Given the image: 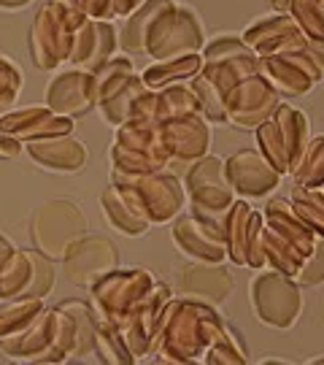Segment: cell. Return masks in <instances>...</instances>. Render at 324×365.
I'll list each match as a JSON object with an SVG mask.
<instances>
[{"label":"cell","mask_w":324,"mask_h":365,"mask_svg":"<svg viewBox=\"0 0 324 365\" xmlns=\"http://www.w3.org/2000/svg\"><path fill=\"white\" fill-rule=\"evenodd\" d=\"M278 106H281L278 92L273 90L259 73H254V76L241 78L233 90L227 92L224 114H227V122L254 130L278 111Z\"/></svg>","instance_id":"8fae6325"},{"label":"cell","mask_w":324,"mask_h":365,"mask_svg":"<svg viewBox=\"0 0 324 365\" xmlns=\"http://www.w3.org/2000/svg\"><path fill=\"white\" fill-rule=\"evenodd\" d=\"M90 16L65 11L63 6H57L49 0L38 14L30 30V54L33 63L41 71H54L68 63L70 54V43H73V33L84 25Z\"/></svg>","instance_id":"8992f818"},{"label":"cell","mask_w":324,"mask_h":365,"mask_svg":"<svg viewBox=\"0 0 324 365\" xmlns=\"http://www.w3.org/2000/svg\"><path fill=\"white\" fill-rule=\"evenodd\" d=\"M43 309V303L38 298H19V300H9V306L0 309V341L11 339L19 330H25L36 314Z\"/></svg>","instance_id":"83f0119b"},{"label":"cell","mask_w":324,"mask_h":365,"mask_svg":"<svg viewBox=\"0 0 324 365\" xmlns=\"http://www.w3.org/2000/svg\"><path fill=\"white\" fill-rule=\"evenodd\" d=\"M30 255V265H33V274H30V284L25 289V298H38L43 300L54 289V265L46 255L41 252H27Z\"/></svg>","instance_id":"4dcf8cb0"},{"label":"cell","mask_w":324,"mask_h":365,"mask_svg":"<svg viewBox=\"0 0 324 365\" xmlns=\"http://www.w3.org/2000/svg\"><path fill=\"white\" fill-rule=\"evenodd\" d=\"M157 276L132 268V271H108L92 284V309L100 319H108L114 325H122L130 314L141 306L146 295L155 289Z\"/></svg>","instance_id":"52a82bcc"},{"label":"cell","mask_w":324,"mask_h":365,"mask_svg":"<svg viewBox=\"0 0 324 365\" xmlns=\"http://www.w3.org/2000/svg\"><path fill=\"white\" fill-rule=\"evenodd\" d=\"M30 0H0V9L6 11H16V9H25Z\"/></svg>","instance_id":"8d00e7d4"},{"label":"cell","mask_w":324,"mask_h":365,"mask_svg":"<svg viewBox=\"0 0 324 365\" xmlns=\"http://www.w3.org/2000/svg\"><path fill=\"white\" fill-rule=\"evenodd\" d=\"M268 3L276 14H286V9H289V0H268Z\"/></svg>","instance_id":"74e56055"},{"label":"cell","mask_w":324,"mask_h":365,"mask_svg":"<svg viewBox=\"0 0 324 365\" xmlns=\"http://www.w3.org/2000/svg\"><path fill=\"white\" fill-rule=\"evenodd\" d=\"M173 241L187 257L203 262H224L227 260V241L224 230L216 225L197 220V217H179L173 222Z\"/></svg>","instance_id":"ac0fdd59"},{"label":"cell","mask_w":324,"mask_h":365,"mask_svg":"<svg viewBox=\"0 0 324 365\" xmlns=\"http://www.w3.org/2000/svg\"><path fill=\"white\" fill-rule=\"evenodd\" d=\"M0 130L9 133L19 144L41 141V138H54V135H70L73 119L54 114L49 106H27L16 108L0 117Z\"/></svg>","instance_id":"2e32d148"},{"label":"cell","mask_w":324,"mask_h":365,"mask_svg":"<svg viewBox=\"0 0 324 365\" xmlns=\"http://www.w3.org/2000/svg\"><path fill=\"white\" fill-rule=\"evenodd\" d=\"M162 130V144L168 149V170L184 173L194 160L208 152L211 133H208L206 117L203 114H187V117H173L160 122Z\"/></svg>","instance_id":"7c38bea8"},{"label":"cell","mask_w":324,"mask_h":365,"mask_svg":"<svg viewBox=\"0 0 324 365\" xmlns=\"http://www.w3.org/2000/svg\"><path fill=\"white\" fill-rule=\"evenodd\" d=\"M114 49H117V30H114V25L100 22V19H87L73 33V43H70V54H68L65 66L95 71V68L103 66L105 60H111Z\"/></svg>","instance_id":"44dd1931"},{"label":"cell","mask_w":324,"mask_h":365,"mask_svg":"<svg viewBox=\"0 0 324 365\" xmlns=\"http://www.w3.org/2000/svg\"><path fill=\"white\" fill-rule=\"evenodd\" d=\"M295 173V182L298 187L313 190V187H322L324 184V135L313 138L311 144L305 146V152L300 157Z\"/></svg>","instance_id":"f1b7e54d"},{"label":"cell","mask_w":324,"mask_h":365,"mask_svg":"<svg viewBox=\"0 0 324 365\" xmlns=\"http://www.w3.org/2000/svg\"><path fill=\"white\" fill-rule=\"evenodd\" d=\"M251 306L257 319H262L268 327H286L295 325V319L303 312V298H300V284L292 276L281 271H268L251 279Z\"/></svg>","instance_id":"30bf717a"},{"label":"cell","mask_w":324,"mask_h":365,"mask_svg":"<svg viewBox=\"0 0 324 365\" xmlns=\"http://www.w3.org/2000/svg\"><path fill=\"white\" fill-rule=\"evenodd\" d=\"M224 325L214 306L197 300H170L162 336L157 344V360L162 363H192L203 360V349L211 346L216 330Z\"/></svg>","instance_id":"6da1fadb"},{"label":"cell","mask_w":324,"mask_h":365,"mask_svg":"<svg viewBox=\"0 0 324 365\" xmlns=\"http://www.w3.org/2000/svg\"><path fill=\"white\" fill-rule=\"evenodd\" d=\"M257 146L259 155L281 176L292 173L308 146V117L298 108L281 103L278 111L257 128Z\"/></svg>","instance_id":"5b68a950"},{"label":"cell","mask_w":324,"mask_h":365,"mask_svg":"<svg viewBox=\"0 0 324 365\" xmlns=\"http://www.w3.org/2000/svg\"><path fill=\"white\" fill-rule=\"evenodd\" d=\"M19 90H22V73L9 57H0V117L14 108Z\"/></svg>","instance_id":"d6a6232c"},{"label":"cell","mask_w":324,"mask_h":365,"mask_svg":"<svg viewBox=\"0 0 324 365\" xmlns=\"http://www.w3.org/2000/svg\"><path fill=\"white\" fill-rule=\"evenodd\" d=\"M244 43L257 57H273V54L295 52V49L308 46V41L303 38V33L295 25V19L286 16V14H273V16L257 19L244 33Z\"/></svg>","instance_id":"e0dca14e"},{"label":"cell","mask_w":324,"mask_h":365,"mask_svg":"<svg viewBox=\"0 0 324 365\" xmlns=\"http://www.w3.org/2000/svg\"><path fill=\"white\" fill-rule=\"evenodd\" d=\"M298 284H319L324 282V238H319L313 249L308 252V257L303 260L298 276H295Z\"/></svg>","instance_id":"836d02e7"},{"label":"cell","mask_w":324,"mask_h":365,"mask_svg":"<svg viewBox=\"0 0 324 365\" xmlns=\"http://www.w3.org/2000/svg\"><path fill=\"white\" fill-rule=\"evenodd\" d=\"M27 155L33 157V163H38L43 168L57 170V173H76L87 163V144H81L73 135H54V138H41L25 144Z\"/></svg>","instance_id":"7402d4cb"},{"label":"cell","mask_w":324,"mask_h":365,"mask_svg":"<svg viewBox=\"0 0 324 365\" xmlns=\"http://www.w3.org/2000/svg\"><path fill=\"white\" fill-rule=\"evenodd\" d=\"M224 176H227L230 190L235 195H265V192L276 190V184L281 182V173L259 152H251V149H244L238 155L227 157Z\"/></svg>","instance_id":"d6986e66"},{"label":"cell","mask_w":324,"mask_h":365,"mask_svg":"<svg viewBox=\"0 0 324 365\" xmlns=\"http://www.w3.org/2000/svg\"><path fill=\"white\" fill-rule=\"evenodd\" d=\"M87 233V217L73 200H46L30 220V238L36 252L49 260H63L73 241Z\"/></svg>","instance_id":"ba28073f"},{"label":"cell","mask_w":324,"mask_h":365,"mask_svg":"<svg viewBox=\"0 0 324 365\" xmlns=\"http://www.w3.org/2000/svg\"><path fill=\"white\" fill-rule=\"evenodd\" d=\"M100 206H103L105 222H111L119 233L141 235L149 230V222L138 217V211L130 206V200L119 192L117 187H108L100 195Z\"/></svg>","instance_id":"d4e9b609"},{"label":"cell","mask_w":324,"mask_h":365,"mask_svg":"<svg viewBox=\"0 0 324 365\" xmlns=\"http://www.w3.org/2000/svg\"><path fill=\"white\" fill-rule=\"evenodd\" d=\"M114 187L130 200L138 217L149 225H165L176 220L184 206V187L176 173L160 170L146 176H125L114 173Z\"/></svg>","instance_id":"277c9868"},{"label":"cell","mask_w":324,"mask_h":365,"mask_svg":"<svg viewBox=\"0 0 324 365\" xmlns=\"http://www.w3.org/2000/svg\"><path fill=\"white\" fill-rule=\"evenodd\" d=\"M203 68V57L197 54H184V57H173V60H157L155 66L146 68L143 73V84L149 90H162V87H170V84H182V81H189L200 73Z\"/></svg>","instance_id":"cb8c5ba5"},{"label":"cell","mask_w":324,"mask_h":365,"mask_svg":"<svg viewBox=\"0 0 324 365\" xmlns=\"http://www.w3.org/2000/svg\"><path fill=\"white\" fill-rule=\"evenodd\" d=\"M168 0H146L141 9H135V11L127 16V25L122 30V49L130 54H143V36H146V30L152 25V19L157 16V11L165 6Z\"/></svg>","instance_id":"4316f807"},{"label":"cell","mask_w":324,"mask_h":365,"mask_svg":"<svg viewBox=\"0 0 324 365\" xmlns=\"http://www.w3.org/2000/svg\"><path fill=\"white\" fill-rule=\"evenodd\" d=\"M46 106L60 117H81L90 108H95V81L92 71L84 68H70L49 84L46 92Z\"/></svg>","instance_id":"ffe728a7"},{"label":"cell","mask_w":324,"mask_h":365,"mask_svg":"<svg viewBox=\"0 0 324 365\" xmlns=\"http://www.w3.org/2000/svg\"><path fill=\"white\" fill-rule=\"evenodd\" d=\"M208 349H211V354L203 357L206 363H246V354H244L241 341L235 339V333L227 325H221L216 330V336H214Z\"/></svg>","instance_id":"1f68e13d"},{"label":"cell","mask_w":324,"mask_h":365,"mask_svg":"<svg viewBox=\"0 0 324 365\" xmlns=\"http://www.w3.org/2000/svg\"><path fill=\"white\" fill-rule=\"evenodd\" d=\"M259 76L278 95H286V98L305 95L324 76V52L313 46H303L295 52L259 57Z\"/></svg>","instance_id":"9c48e42d"},{"label":"cell","mask_w":324,"mask_h":365,"mask_svg":"<svg viewBox=\"0 0 324 365\" xmlns=\"http://www.w3.org/2000/svg\"><path fill=\"white\" fill-rule=\"evenodd\" d=\"M19 152H22V144L16 138H11L9 133L0 130V160H14Z\"/></svg>","instance_id":"e575fe53"},{"label":"cell","mask_w":324,"mask_h":365,"mask_svg":"<svg viewBox=\"0 0 324 365\" xmlns=\"http://www.w3.org/2000/svg\"><path fill=\"white\" fill-rule=\"evenodd\" d=\"M30 255L16 249L14 244L0 249V303L25 298V289L30 284Z\"/></svg>","instance_id":"603a6c76"},{"label":"cell","mask_w":324,"mask_h":365,"mask_svg":"<svg viewBox=\"0 0 324 365\" xmlns=\"http://www.w3.org/2000/svg\"><path fill=\"white\" fill-rule=\"evenodd\" d=\"M114 173L125 176H146L168 170V149L162 144V130L157 119H127L117 128V138L111 144Z\"/></svg>","instance_id":"7a4b0ae2"},{"label":"cell","mask_w":324,"mask_h":365,"mask_svg":"<svg viewBox=\"0 0 324 365\" xmlns=\"http://www.w3.org/2000/svg\"><path fill=\"white\" fill-rule=\"evenodd\" d=\"M311 363H324V357H313Z\"/></svg>","instance_id":"60d3db41"},{"label":"cell","mask_w":324,"mask_h":365,"mask_svg":"<svg viewBox=\"0 0 324 365\" xmlns=\"http://www.w3.org/2000/svg\"><path fill=\"white\" fill-rule=\"evenodd\" d=\"M224 241H227V257L235 265H249V268L265 265L262 214L254 211L244 200H235L233 209L224 217Z\"/></svg>","instance_id":"4fadbf2b"},{"label":"cell","mask_w":324,"mask_h":365,"mask_svg":"<svg viewBox=\"0 0 324 365\" xmlns=\"http://www.w3.org/2000/svg\"><path fill=\"white\" fill-rule=\"evenodd\" d=\"M206 43L200 16L176 0H168L143 36V54L152 60H173L184 54H197Z\"/></svg>","instance_id":"3957f363"},{"label":"cell","mask_w":324,"mask_h":365,"mask_svg":"<svg viewBox=\"0 0 324 365\" xmlns=\"http://www.w3.org/2000/svg\"><path fill=\"white\" fill-rule=\"evenodd\" d=\"M322 197H324V190H322Z\"/></svg>","instance_id":"b9f144b4"},{"label":"cell","mask_w":324,"mask_h":365,"mask_svg":"<svg viewBox=\"0 0 324 365\" xmlns=\"http://www.w3.org/2000/svg\"><path fill=\"white\" fill-rule=\"evenodd\" d=\"M9 244H11V241H9V235H3V233H0V249H3V247H9Z\"/></svg>","instance_id":"ab89813d"},{"label":"cell","mask_w":324,"mask_h":365,"mask_svg":"<svg viewBox=\"0 0 324 365\" xmlns=\"http://www.w3.org/2000/svg\"><path fill=\"white\" fill-rule=\"evenodd\" d=\"M146 0H114V14L117 16H130L135 9H141Z\"/></svg>","instance_id":"d590c367"},{"label":"cell","mask_w":324,"mask_h":365,"mask_svg":"<svg viewBox=\"0 0 324 365\" xmlns=\"http://www.w3.org/2000/svg\"><path fill=\"white\" fill-rule=\"evenodd\" d=\"M262 363H292V360H284V357H265Z\"/></svg>","instance_id":"f35d334b"},{"label":"cell","mask_w":324,"mask_h":365,"mask_svg":"<svg viewBox=\"0 0 324 365\" xmlns=\"http://www.w3.org/2000/svg\"><path fill=\"white\" fill-rule=\"evenodd\" d=\"M119 252L105 235H81L65 252V276L78 287H92L100 276L117 268Z\"/></svg>","instance_id":"5bb4252c"},{"label":"cell","mask_w":324,"mask_h":365,"mask_svg":"<svg viewBox=\"0 0 324 365\" xmlns=\"http://www.w3.org/2000/svg\"><path fill=\"white\" fill-rule=\"evenodd\" d=\"M170 289L179 298L219 306L221 300L233 292V274L227 268H221V262L192 260L182 268H176Z\"/></svg>","instance_id":"9a60e30c"},{"label":"cell","mask_w":324,"mask_h":365,"mask_svg":"<svg viewBox=\"0 0 324 365\" xmlns=\"http://www.w3.org/2000/svg\"><path fill=\"white\" fill-rule=\"evenodd\" d=\"M289 200H292L295 211L300 214V220L305 222L313 233H319L324 238V197H322V192H313V190L298 187Z\"/></svg>","instance_id":"f546056e"},{"label":"cell","mask_w":324,"mask_h":365,"mask_svg":"<svg viewBox=\"0 0 324 365\" xmlns=\"http://www.w3.org/2000/svg\"><path fill=\"white\" fill-rule=\"evenodd\" d=\"M295 25L300 27L308 46L324 52V6L322 0H289V9Z\"/></svg>","instance_id":"484cf974"}]
</instances>
